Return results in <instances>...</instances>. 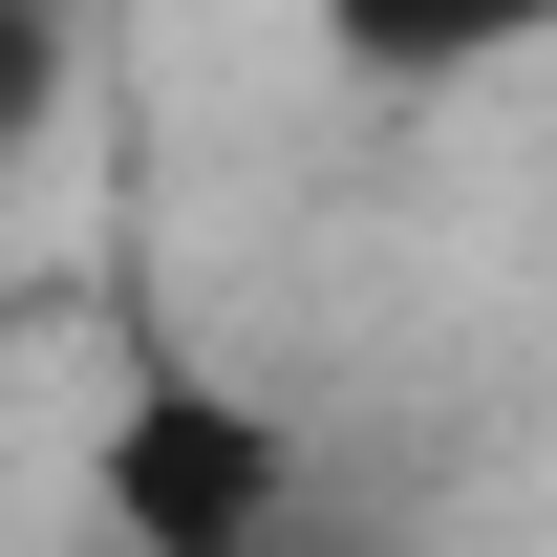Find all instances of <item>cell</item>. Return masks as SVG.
<instances>
[{
    "label": "cell",
    "instance_id": "1",
    "mask_svg": "<svg viewBox=\"0 0 557 557\" xmlns=\"http://www.w3.org/2000/svg\"><path fill=\"white\" fill-rule=\"evenodd\" d=\"M86 515H108V557H278L300 536V408L194 344L129 364L108 429H86Z\"/></svg>",
    "mask_w": 557,
    "mask_h": 557
}]
</instances>
